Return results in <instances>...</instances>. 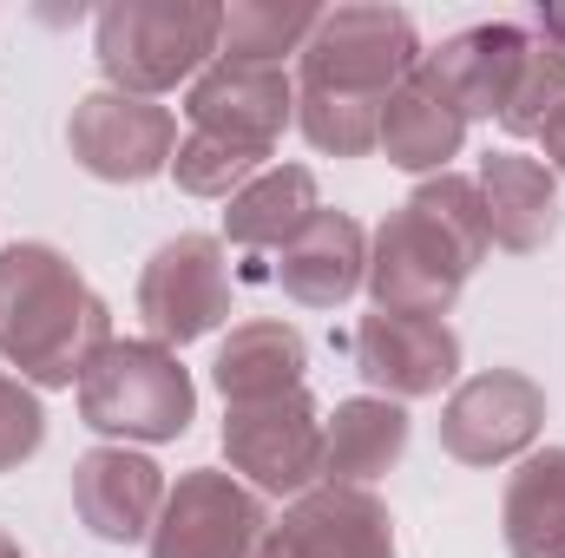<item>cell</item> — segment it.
I'll return each instance as SVG.
<instances>
[{
  "mask_svg": "<svg viewBox=\"0 0 565 558\" xmlns=\"http://www.w3.org/2000/svg\"><path fill=\"white\" fill-rule=\"evenodd\" d=\"M0 558H20V539L13 533H0Z\"/></svg>",
  "mask_w": 565,
  "mask_h": 558,
  "instance_id": "cell-29",
  "label": "cell"
},
{
  "mask_svg": "<svg viewBox=\"0 0 565 558\" xmlns=\"http://www.w3.org/2000/svg\"><path fill=\"white\" fill-rule=\"evenodd\" d=\"M73 513L106 546L151 539V526L164 513V466L132 453V447H93V453H79L73 460Z\"/></svg>",
  "mask_w": 565,
  "mask_h": 558,
  "instance_id": "cell-14",
  "label": "cell"
},
{
  "mask_svg": "<svg viewBox=\"0 0 565 558\" xmlns=\"http://www.w3.org/2000/svg\"><path fill=\"white\" fill-rule=\"evenodd\" d=\"M113 348V309L53 244L0 250V355L26 388H73Z\"/></svg>",
  "mask_w": 565,
  "mask_h": 558,
  "instance_id": "cell-3",
  "label": "cell"
},
{
  "mask_svg": "<svg viewBox=\"0 0 565 558\" xmlns=\"http://www.w3.org/2000/svg\"><path fill=\"white\" fill-rule=\"evenodd\" d=\"M309 375V342L289 322H237L211 362V382L224 395V408H250V401H277L296 395Z\"/></svg>",
  "mask_w": 565,
  "mask_h": 558,
  "instance_id": "cell-18",
  "label": "cell"
},
{
  "mask_svg": "<svg viewBox=\"0 0 565 558\" xmlns=\"http://www.w3.org/2000/svg\"><path fill=\"white\" fill-rule=\"evenodd\" d=\"M546 427V388L520 368H480L467 375L440 408V447L460 466H507L520 460Z\"/></svg>",
  "mask_w": 565,
  "mask_h": 558,
  "instance_id": "cell-9",
  "label": "cell"
},
{
  "mask_svg": "<svg viewBox=\"0 0 565 558\" xmlns=\"http://www.w3.org/2000/svg\"><path fill=\"white\" fill-rule=\"evenodd\" d=\"M526 46H533V33H520L507 20H487V26H467V33L440 40V53H422V73L447 93V106L460 119H500L507 99H513V79L526 66Z\"/></svg>",
  "mask_w": 565,
  "mask_h": 558,
  "instance_id": "cell-15",
  "label": "cell"
},
{
  "mask_svg": "<svg viewBox=\"0 0 565 558\" xmlns=\"http://www.w3.org/2000/svg\"><path fill=\"white\" fill-rule=\"evenodd\" d=\"M224 40V7L211 0H113L93 20V53L113 93L158 99L171 86H191Z\"/></svg>",
  "mask_w": 565,
  "mask_h": 558,
  "instance_id": "cell-4",
  "label": "cell"
},
{
  "mask_svg": "<svg viewBox=\"0 0 565 558\" xmlns=\"http://www.w3.org/2000/svg\"><path fill=\"white\" fill-rule=\"evenodd\" d=\"M559 106H565V53L553 40H533V46H526V66H520V79H513V99H507V112H500V126H507L513 139H540Z\"/></svg>",
  "mask_w": 565,
  "mask_h": 558,
  "instance_id": "cell-25",
  "label": "cell"
},
{
  "mask_svg": "<svg viewBox=\"0 0 565 558\" xmlns=\"http://www.w3.org/2000/svg\"><path fill=\"white\" fill-rule=\"evenodd\" d=\"M540 144H546V171H565V106L553 112V119H546Z\"/></svg>",
  "mask_w": 565,
  "mask_h": 558,
  "instance_id": "cell-27",
  "label": "cell"
},
{
  "mask_svg": "<svg viewBox=\"0 0 565 558\" xmlns=\"http://www.w3.org/2000/svg\"><path fill=\"white\" fill-rule=\"evenodd\" d=\"M355 375L382 401H427L460 375V335L434 315H362L355 329Z\"/></svg>",
  "mask_w": 565,
  "mask_h": 558,
  "instance_id": "cell-12",
  "label": "cell"
},
{
  "mask_svg": "<svg viewBox=\"0 0 565 558\" xmlns=\"http://www.w3.org/2000/svg\"><path fill=\"white\" fill-rule=\"evenodd\" d=\"M40 447H46V408H40V395L26 382L0 375V473L26 466Z\"/></svg>",
  "mask_w": 565,
  "mask_h": 558,
  "instance_id": "cell-26",
  "label": "cell"
},
{
  "mask_svg": "<svg viewBox=\"0 0 565 558\" xmlns=\"http://www.w3.org/2000/svg\"><path fill=\"white\" fill-rule=\"evenodd\" d=\"M540 40H553V46L565 53V0H553V7L540 13Z\"/></svg>",
  "mask_w": 565,
  "mask_h": 558,
  "instance_id": "cell-28",
  "label": "cell"
},
{
  "mask_svg": "<svg viewBox=\"0 0 565 558\" xmlns=\"http://www.w3.org/2000/svg\"><path fill=\"white\" fill-rule=\"evenodd\" d=\"M316 171L309 164H270L264 178H250L231 211H224V237L237 250H289L302 237V224L316 217Z\"/></svg>",
  "mask_w": 565,
  "mask_h": 558,
  "instance_id": "cell-21",
  "label": "cell"
},
{
  "mask_svg": "<svg viewBox=\"0 0 565 558\" xmlns=\"http://www.w3.org/2000/svg\"><path fill=\"white\" fill-rule=\"evenodd\" d=\"M460 139H467V119L447 106V93L427 79L422 66L388 93V106H382V139H375V151L395 164V171H415V178H440L447 171V158L460 151Z\"/></svg>",
  "mask_w": 565,
  "mask_h": 558,
  "instance_id": "cell-20",
  "label": "cell"
},
{
  "mask_svg": "<svg viewBox=\"0 0 565 558\" xmlns=\"http://www.w3.org/2000/svg\"><path fill=\"white\" fill-rule=\"evenodd\" d=\"M408 408L382 401V395H355L335 401V415L322 420V480L329 486H369L388 466H402L408 453Z\"/></svg>",
  "mask_w": 565,
  "mask_h": 558,
  "instance_id": "cell-19",
  "label": "cell"
},
{
  "mask_svg": "<svg viewBox=\"0 0 565 558\" xmlns=\"http://www.w3.org/2000/svg\"><path fill=\"white\" fill-rule=\"evenodd\" d=\"M191 132H217L237 144H264L277 151L282 126L296 119V79L282 66H244V60H211L191 79Z\"/></svg>",
  "mask_w": 565,
  "mask_h": 558,
  "instance_id": "cell-13",
  "label": "cell"
},
{
  "mask_svg": "<svg viewBox=\"0 0 565 558\" xmlns=\"http://www.w3.org/2000/svg\"><path fill=\"white\" fill-rule=\"evenodd\" d=\"M79 420L113 440H178L198 420V388L164 342H113L86 382H79Z\"/></svg>",
  "mask_w": 565,
  "mask_h": 558,
  "instance_id": "cell-5",
  "label": "cell"
},
{
  "mask_svg": "<svg viewBox=\"0 0 565 558\" xmlns=\"http://www.w3.org/2000/svg\"><path fill=\"white\" fill-rule=\"evenodd\" d=\"M250 558H402L395 519L369 486H309L282 519H270Z\"/></svg>",
  "mask_w": 565,
  "mask_h": 558,
  "instance_id": "cell-11",
  "label": "cell"
},
{
  "mask_svg": "<svg viewBox=\"0 0 565 558\" xmlns=\"http://www.w3.org/2000/svg\"><path fill=\"white\" fill-rule=\"evenodd\" d=\"M270 533L264 493H250L224 466H191L164 493V513L151 526V558H250Z\"/></svg>",
  "mask_w": 565,
  "mask_h": 558,
  "instance_id": "cell-6",
  "label": "cell"
},
{
  "mask_svg": "<svg viewBox=\"0 0 565 558\" xmlns=\"http://www.w3.org/2000/svg\"><path fill=\"white\" fill-rule=\"evenodd\" d=\"M66 151L79 171L106 178V184H145L158 171H171V151H178V119L151 99L132 93H86L66 119Z\"/></svg>",
  "mask_w": 565,
  "mask_h": 558,
  "instance_id": "cell-10",
  "label": "cell"
},
{
  "mask_svg": "<svg viewBox=\"0 0 565 558\" xmlns=\"http://www.w3.org/2000/svg\"><path fill=\"white\" fill-rule=\"evenodd\" d=\"M480 217H487V244L513 250V257H533L559 237V184L540 158L526 151H487L480 158Z\"/></svg>",
  "mask_w": 565,
  "mask_h": 558,
  "instance_id": "cell-16",
  "label": "cell"
},
{
  "mask_svg": "<svg viewBox=\"0 0 565 558\" xmlns=\"http://www.w3.org/2000/svg\"><path fill=\"white\" fill-rule=\"evenodd\" d=\"M487 257V217H480V191L460 171H440L415 184V197L402 211L382 217V230L369 237V296L388 315H447L454 296Z\"/></svg>",
  "mask_w": 565,
  "mask_h": 558,
  "instance_id": "cell-2",
  "label": "cell"
},
{
  "mask_svg": "<svg viewBox=\"0 0 565 558\" xmlns=\"http://www.w3.org/2000/svg\"><path fill=\"white\" fill-rule=\"evenodd\" d=\"M422 66L415 20L402 7H335L316 20L296 79V126L329 158H362L382 139L388 93Z\"/></svg>",
  "mask_w": 565,
  "mask_h": 558,
  "instance_id": "cell-1",
  "label": "cell"
},
{
  "mask_svg": "<svg viewBox=\"0 0 565 558\" xmlns=\"http://www.w3.org/2000/svg\"><path fill=\"white\" fill-rule=\"evenodd\" d=\"M224 453H231V473L250 480V493L302 500L309 486H322V408L309 401V388L231 408Z\"/></svg>",
  "mask_w": 565,
  "mask_h": 558,
  "instance_id": "cell-7",
  "label": "cell"
},
{
  "mask_svg": "<svg viewBox=\"0 0 565 558\" xmlns=\"http://www.w3.org/2000/svg\"><path fill=\"white\" fill-rule=\"evenodd\" d=\"M500 533L513 558H565V447L526 453L500 500Z\"/></svg>",
  "mask_w": 565,
  "mask_h": 558,
  "instance_id": "cell-22",
  "label": "cell"
},
{
  "mask_svg": "<svg viewBox=\"0 0 565 558\" xmlns=\"http://www.w3.org/2000/svg\"><path fill=\"white\" fill-rule=\"evenodd\" d=\"M264 171H270V151L264 144H237V139H217V132H191V139L171 151V178L191 197H224L231 204Z\"/></svg>",
  "mask_w": 565,
  "mask_h": 558,
  "instance_id": "cell-24",
  "label": "cell"
},
{
  "mask_svg": "<svg viewBox=\"0 0 565 558\" xmlns=\"http://www.w3.org/2000/svg\"><path fill=\"white\" fill-rule=\"evenodd\" d=\"M316 20H322V7H309V0H231V7H224L217 60L282 66V53H302V46H309Z\"/></svg>",
  "mask_w": 565,
  "mask_h": 558,
  "instance_id": "cell-23",
  "label": "cell"
},
{
  "mask_svg": "<svg viewBox=\"0 0 565 558\" xmlns=\"http://www.w3.org/2000/svg\"><path fill=\"white\" fill-rule=\"evenodd\" d=\"M277 282L289 302L302 309H335L369 282V230L349 211H316L302 224V237L277 250Z\"/></svg>",
  "mask_w": 565,
  "mask_h": 558,
  "instance_id": "cell-17",
  "label": "cell"
},
{
  "mask_svg": "<svg viewBox=\"0 0 565 558\" xmlns=\"http://www.w3.org/2000/svg\"><path fill=\"white\" fill-rule=\"evenodd\" d=\"M139 315L151 329V342H164V348H184V342L211 335L217 322H231L224 244L204 237V230H184V237L158 244L139 277Z\"/></svg>",
  "mask_w": 565,
  "mask_h": 558,
  "instance_id": "cell-8",
  "label": "cell"
}]
</instances>
